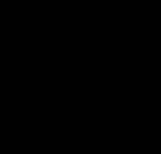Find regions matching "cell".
Returning a JSON list of instances; mask_svg holds the SVG:
<instances>
[]
</instances>
